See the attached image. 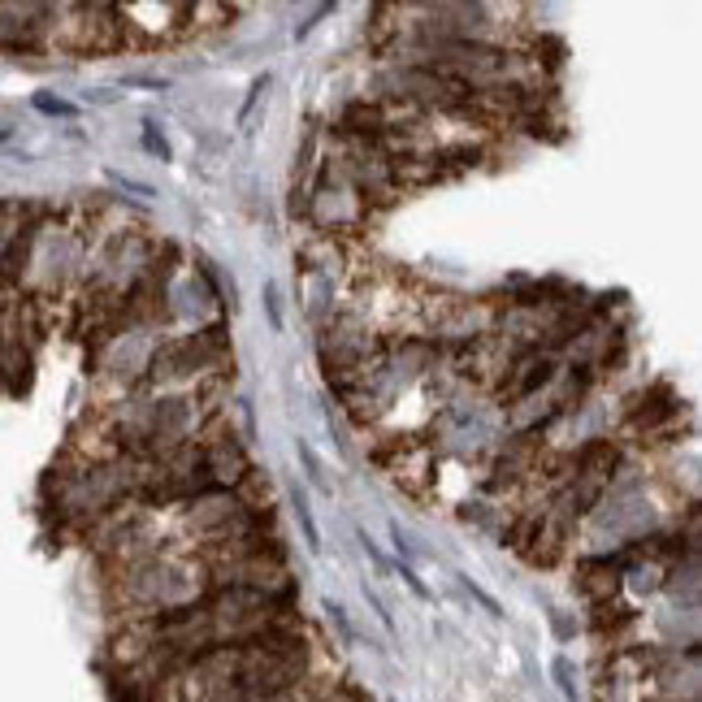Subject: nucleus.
<instances>
[{"label": "nucleus", "mask_w": 702, "mask_h": 702, "mask_svg": "<svg viewBox=\"0 0 702 702\" xmlns=\"http://www.w3.org/2000/svg\"><path fill=\"white\" fill-rule=\"evenodd\" d=\"M291 507H295V516H299V525H304V538L312 551H321V533H317V520H312V507H308V494L304 490H291Z\"/></svg>", "instance_id": "nucleus-1"}, {"label": "nucleus", "mask_w": 702, "mask_h": 702, "mask_svg": "<svg viewBox=\"0 0 702 702\" xmlns=\"http://www.w3.org/2000/svg\"><path fill=\"white\" fill-rule=\"evenodd\" d=\"M35 109H39V113H52V117H74V104L48 96V91H39V96H35Z\"/></svg>", "instance_id": "nucleus-2"}, {"label": "nucleus", "mask_w": 702, "mask_h": 702, "mask_svg": "<svg viewBox=\"0 0 702 702\" xmlns=\"http://www.w3.org/2000/svg\"><path fill=\"white\" fill-rule=\"evenodd\" d=\"M551 672H555L559 689H564V698H568V702H577V681H572V663H568V659H555V663H551Z\"/></svg>", "instance_id": "nucleus-3"}, {"label": "nucleus", "mask_w": 702, "mask_h": 702, "mask_svg": "<svg viewBox=\"0 0 702 702\" xmlns=\"http://www.w3.org/2000/svg\"><path fill=\"white\" fill-rule=\"evenodd\" d=\"M546 377H551V360H538V364H533V373L525 377V386H520V395H529V390H538V386L546 382Z\"/></svg>", "instance_id": "nucleus-4"}, {"label": "nucleus", "mask_w": 702, "mask_h": 702, "mask_svg": "<svg viewBox=\"0 0 702 702\" xmlns=\"http://www.w3.org/2000/svg\"><path fill=\"white\" fill-rule=\"evenodd\" d=\"M265 308H269V321H273V330L282 325V308H278V286L265 282Z\"/></svg>", "instance_id": "nucleus-5"}, {"label": "nucleus", "mask_w": 702, "mask_h": 702, "mask_svg": "<svg viewBox=\"0 0 702 702\" xmlns=\"http://www.w3.org/2000/svg\"><path fill=\"white\" fill-rule=\"evenodd\" d=\"M299 460H304V468H308V477L312 481H317V486H321V464H317V455H312V447H308V442H299Z\"/></svg>", "instance_id": "nucleus-6"}, {"label": "nucleus", "mask_w": 702, "mask_h": 702, "mask_svg": "<svg viewBox=\"0 0 702 702\" xmlns=\"http://www.w3.org/2000/svg\"><path fill=\"white\" fill-rule=\"evenodd\" d=\"M464 585H468V594H473V598H481V603H486L490 611H499V603H494V598H490L486 590H481V585H473V581H464Z\"/></svg>", "instance_id": "nucleus-7"}]
</instances>
